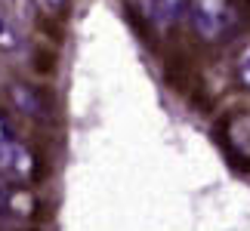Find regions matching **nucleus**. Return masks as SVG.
<instances>
[{"label":"nucleus","instance_id":"obj_1","mask_svg":"<svg viewBox=\"0 0 250 231\" xmlns=\"http://www.w3.org/2000/svg\"><path fill=\"white\" fill-rule=\"evenodd\" d=\"M164 83L170 86L176 96H186L198 105V108H210V99L204 96V83H201V74H198V65L188 53L182 50H173L167 59H164Z\"/></svg>","mask_w":250,"mask_h":231},{"label":"nucleus","instance_id":"obj_2","mask_svg":"<svg viewBox=\"0 0 250 231\" xmlns=\"http://www.w3.org/2000/svg\"><path fill=\"white\" fill-rule=\"evenodd\" d=\"M0 176L9 182H41L46 176L43 154H31L19 139L0 142Z\"/></svg>","mask_w":250,"mask_h":231},{"label":"nucleus","instance_id":"obj_3","mask_svg":"<svg viewBox=\"0 0 250 231\" xmlns=\"http://www.w3.org/2000/svg\"><path fill=\"white\" fill-rule=\"evenodd\" d=\"M6 96L9 102H13V108L19 114H25V117L31 120H50V102H46V93L41 86H31V83H22V80H13L6 86Z\"/></svg>","mask_w":250,"mask_h":231},{"label":"nucleus","instance_id":"obj_4","mask_svg":"<svg viewBox=\"0 0 250 231\" xmlns=\"http://www.w3.org/2000/svg\"><path fill=\"white\" fill-rule=\"evenodd\" d=\"M188 3L191 0H151V19H155L158 25L170 28V25H176L182 19V13L188 9Z\"/></svg>","mask_w":250,"mask_h":231},{"label":"nucleus","instance_id":"obj_5","mask_svg":"<svg viewBox=\"0 0 250 231\" xmlns=\"http://www.w3.org/2000/svg\"><path fill=\"white\" fill-rule=\"evenodd\" d=\"M22 46V31H19V25L9 19V13L3 6H0V50L3 53H13Z\"/></svg>","mask_w":250,"mask_h":231},{"label":"nucleus","instance_id":"obj_6","mask_svg":"<svg viewBox=\"0 0 250 231\" xmlns=\"http://www.w3.org/2000/svg\"><path fill=\"white\" fill-rule=\"evenodd\" d=\"M31 68L41 74V77H53L56 68H59V56H56V50H50L46 43L34 46V53H31Z\"/></svg>","mask_w":250,"mask_h":231},{"label":"nucleus","instance_id":"obj_7","mask_svg":"<svg viewBox=\"0 0 250 231\" xmlns=\"http://www.w3.org/2000/svg\"><path fill=\"white\" fill-rule=\"evenodd\" d=\"M127 22L133 25V31H136V37L146 46H155V34H151V25H148V19L139 13L136 6H127Z\"/></svg>","mask_w":250,"mask_h":231},{"label":"nucleus","instance_id":"obj_8","mask_svg":"<svg viewBox=\"0 0 250 231\" xmlns=\"http://www.w3.org/2000/svg\"><path fill=\"white\" fill-rule=\"evenodd\" d=\"M235 80L241 90H250V46L238 56V62H235Z\"/></svg>","mask_w":250,"mask_h":231},{"label":"nucleus","instance_id":"obj_9","mask_svg":"<svg viewBox=\"0 0 250 231\" xmlns=\"http://www.w3.org/2000/svg\"><path fill=\"white\" fill-rule=\"evenodd\" d=\"M68 3H71V0H41V6L50 16H65V13H68Z\"/></svg>","mask_w":250,"mask_h":231},{"label":"nucleus","instance_id":"obj_10","mask_svg":"<svg viewBox=\"0 0 250 231\" xmlns=\"http://www.w3.org/2000/svg\"><path fill=\"white\" fill-rule=\"evenodd\" d=\"M238 22L244 28H250V0H241V3H238Z\"/></svg>","mask_w":250,"mask_h":231},{"label":"nucleus","instance_id":"obj_11","mask_svg":"<svg viewBox=\"0 0 250 231\" xmlns=\"http://www.w3.org/2000/svg\"><path fill=\"white\" fill-rule=\"evenodd\" d=\"M6 139H16V133H13V127H9V120L0 114V142H6Z\"/></svg>","mask_w":250,"mask_h":231},{"label":"nucleus","instance_id":"obj_12","mask_svg":"<svg viewBox=\"0 0 250 231\" xmlns=\"http://www.w3.org/2000/svg\"><path fill=\"white\" fill-rule=\"evenodd\" d=\"M28 231H37V228H28Z\"/></svg>","mask_w":250,"mask_h":231}]
</instances>
